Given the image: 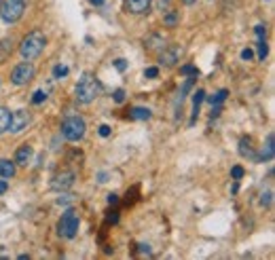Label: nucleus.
<instances>
[{
	"mask_svg": "<svg viewBox=\"0 0 275 260\" xmlns=\"http://www.w3.org/2000/svg\"><path fill=\"white\" fill-rule=\"evenodd\" d=\"M45 47H47L45 32H41V30H32L30 34L23 36V41L19 45V53H21V57L26 61H32L45 51Z\"/></svg>",
	"mask_w": 275,
	"mask_h": 260,
	"instance_id": "f257e3e1",
	"label": "nucleus"
},
{
	"mask_svg": "<svg viewBox=\"0 0 275 260\" xmlns=\"http://www.w3.org/2000/svg\"><path fill=\"white\" fill-rule=\"evenodd\" d=\"M74 93H76V102H78V104H91V102L102 93V83L91 72H85L81 76V81L76 83Z\"/></svg>",
	"mask_w": 275,
	"mask_h": 260,
	"instance_id": "f03ea898",
	"label": "nucleus"
},
{
	"mask_svg": "<svg viewBox=\"0 0 275 260\" xmlns=\"http://www.w3.org/2000/svg\"><path fill=\"white\" fill-rule=\"evenodd\" d=\"M85 131H87V123H85L83 116L72 114L61 123V136L68 142H81L85 138Z\"/></svg>",
	"mask_w": 275,
	"mask_h": 260,
	"instance_id": "7ed1b4c3",
	"label": "nucleus"
},
{
	"mask_svg": "<svg viewBox=\"0 0 275 260\" xmlns=\"http://www.w3.org/2000/svg\"><path fill=\"white\" fill-rule=\"evenodd\" d=\"M26 13V0H0V19L4 23H15Z\"/></svg>",
	"mask_w": 275,
	"mask_h": 260,
	"instance_id": "20e7f679",
	"label": "nucleus"
},
{
	"mask_svg": "<svg viewBox=\"0 0 275 260\" xmlns=\"http://www.w3.org/2000/svg\"><path fill=\"white\" fill-rule=\"evenodd\" d=\"M78 226H81V220L74 209H66V214H61L59 222H57V235L64 239H74L78 233Z\"/></svg>",
	"mask_w": 275,
	"mask_h": 260,
	"instance_id": "39448f33",
	"label": "nucleus"
},
{
	"mask_svg": "<svg viewBox=\"0 0 275 260\" xmlns=\"http://www.w3.org/2000/svg\"><path fill=\"white\" fill-rule=\"evenodd\" d=\"M34 76H36V68H34L32 61H21V64H17V66L11 70V83L15 87L28 85Z\"/></svg>",
	"mask_w": 275,
	"mask_h": 260,
	"instance_id": "423d86ee",
	"label": "nucleus"
},
{
	"mask_svg": "<svg viewBox=\"0 0 275 260\" xmlns=\"http://www.w3.org/2000/svg\"><path fill=\"white\" fill-rule=\"evenodd\" d=\"M30 125V112L28 110H15V112L11 114V123H9V131L13 133V136H19L21 131H26Z\"/></svg>",
	"mask_w": 275,
	"mask_h": 260,
	"instance_id": "0eeeda50",
	"label": "nucleus"
},
{
	"mask_svg": "<svg viewBox=\"0 0 275 260\" xmlns=\"http://www.w3.org/2000/svg\"><path fill=\"white\" fill-rule=\"evenodd\" d=\"M180 55H182V47L178 45H167L161 49V55H159V64L165 66V68H171L176 66L180 61Z\"/></svg>",
	"mask_w": 275,
	"mask_h": 260,
	"instance_id": "6e6552de",
	"label": "nucleus"
},
{
	"mask_svg": "<svg viewBox=\"0 0 275 260\" xmlns=\"http://www.w3.org/2000/svg\"><path fill=\"white\" fill-rule=\"evenodd\" d=\"M74 171H70V169H64V171H59V173H55L53 176V182L51 186L55 188V191H66V188H70L74 184Z\"/></svg>",
	"mask_w": 275,
	"mask_h": 260,
	"instance_id": "1a4fd4ad",
	"label": "nucleus"
},
{
	"mask_svg": "<svg viewBox=\"0 0 275 260\" xmlns=\"http://www.w3.org/2000/svg\"><path fill=\"white\" fill-rule=\"evenodd\" d=\"M153 0H125V11L131 15H144L151 9Z\"/></svg>",
	"mask_w": 275,
	"mask_h": 260,
	"instance_id": "9d476101",
	"label": "nucleus"
},
{
	"mask_svg": "<svg viewBox=\"0 0 275 260\" xmlns=\"http://www.w3.org/2000/svg\"><path fill=\"white\" fill-rule=\"evenodd\" d=\"M32 146L30 144H21L15 153V165H21V167H28V163L32 161Z\"/></svg>",
	"mask_w": 275,
	"mask_h": 260,
	"instance_id": "9b49d317",
	"label": "nucleus"
},
{
	"mask_svg": "<svg viewBox=\"0 0 275 260\" xmlns=\"http://www.w3.org/2000/svg\"><path fill=\"white\" fill-rule=\"evenodd\" d=\"M273 142H275V136L273 133H269L267 136V146L261 151V155H258V161L265 163V161H273V155H275V146H273Z\"/></svg>",
	"mask_w": 275,
	"mask_h": 260,
	"instance_id": "f8f14e48",
	"label": "nucleus"
},
{
	"mask_svg": "<svg viewBox=\"0 0 275 260\" xmlns=\"http://www.w3.org/2000/svg\"><path fill=\"white\" fill-rule=\"evenodd\" d=\"M203 100H206V91H203V89H197V91L193 93V116H191V125H195V121H197L199 108L203 104Z\"/></svg>",
	"mask_w": 275,
	"mask_h": 260,
	"instance_id": "ddd939ff",
	"label": "nucleus"
},
{
	"mask_svg": "<svg viewBox=\"0 0 275 260\" xmlns=\"http://www.w3.org/2000/svg\"><path fill=\"white\" fill-rule=\"evenodd\" d=\"M15 171H17V167H15V161H9V159L0 161V178L11 180L15 176Z\"/></svg>",
	"mask_w": 275,
	"mask_h": 260,
	"instance_id": "4468645a",
	"label": "nucleus"
},
{
	"mask_svg": "<svg viewBox=\"0 0 275 260\" xmlns=\"http://www.w3.org/2000/svg\"><path fill=\"white\" fill-rule=\"evenodd\" d=\"M165 41H163V36L161 34H153V36H148L146 41H144V49H148V51H161L163 49V45Z\"/></svg>",
	"mask_w": 275,
	"mask_h": 260,
	"instance_id": "2eb2a0df",
	"label": "nucleus"
},
{
	"mask_svg": "<svg viewBox=\"0 0 275 260\" xmlns=\"http://www.w3.org/2000/svg\"><path fill=\"white\" fill-rule=\"evenodd\" d=\"M11 53H13V41L11 38H2L0 41V64H4Z\"/></svg>",
	"mask_w": 275,
	"mask_h": 260,
	"instance_id": "dca6fc26",
	"label": "nucleus"
},
{
	"mask_svg": "<svg viewBox=\"0 0 275 260\" xmlns=\"http://www.w3.org/2000/svg\"><path fill=\"white\" fill-rule=\"evenodd\" d=\"M9 123H11V110L6 106H0V136L9 131Z\"/></svg>",
	"mask_w": 275,
	"mask_h": 260,
	"instance_id": "f3484780",
	"label": "nucleus"
},
{
	"mask_svg": "<svg viewBox=\"0 0 275 260\" xmlns=\"http://www.w3.org/2000/svg\"><path fill=\"white\" fill-rule=\"evenodd\" d=\"M131 119H136V121H148L153 116V112L148 108H144V106H136V108H131Z\"/></svg>",
	"mask_w": 275,
	"mask_h": 260,
	"instance_id": "a211bd4d",
	"label": "nucleus"
},
{
	"mask_svg": "<svg viewBox=\"0 0 275 260\" xmlns=\"http://www.w3.org/2000/svg\"><path fill=\"white\" fill-rule=\"evenodd\" d=\"M180 23V13L178 11H165L163 15V26L165 28H176Z\"/></svg>",
	"mask_w": 275,
	"mask_h": 260,
	"instance_id": "6ab92c4d",
	"label": "nucleus"
},
{
	"mask_svg": "<svg viewBox=\"0 0 275 260\" xmlns=\"http://www.w3.org/2000/svg\"><path fill=\"white\" fill-rule=\"evenodd\" d=\"M226 96H229V91H226V89H220V91L214 93V96H210L208 102H210L212 106H220V104H222V102L226 100Z\"/></svg>",
	"mask_w": 275,
	"mask_h": 260,
	"instance_id": "aec40b11",
	"label": "nucleus"
},
{
	"mask_svg": "<svg viewBox=\"0 0 275 260\" xmlns=\"http://www.w3.org/2000/svg\"><path fill=\"white\" fill-rule=\"evenodd\" d=\"M180 74H184V76H199V68L193 66V64H184V66H180Z\"/></svg>",
	"mask_w": 275,
	"mask_h": 260,
	"instance_id": "412c9836",
	"label": "nucleus"
},
{
	"mask_svg": "<svg viewBox=\"0 0 275 260\" xmlns=\"http://www.w3.org/2000/svg\"><path fill=\"white\" fill-rule=\"evenodd\" d=\"M68 66H64V64H57L53 68V78H57V81H61V78H66L68 76Z\"/></svg>",
	"mask_w": 275,
	"mask_h": 260,
	"instance_id": "4be33fe9",
	"label": "nucleus"
},
{
	"mask_svg": "<svg viewBox=\"0 0 275 260\" xmlns=\"http://www.w3.org/2000/svg\"><path fill=\"white\" fill-rule=\"evenodd\" d=\"M256 49H258V59L265 61L267 53H269V47H267V41H258V43H256Z\"/></svg>",
	"mask_w": 275,
	"mask_h": 260,
	"instance_id": "5701e85b",
	"label": "nucleus"
},
{
	"mask_svg": "<svg viewBox=\"0 0 275 260\" xmlns=\"http://www.w3.org/2000/svg\"><path fill=\"white\" fill-rule=\"evenodd\" d=\"M239 155H241V156H250V155H252V148H250V140L243 138V140L239 142Z\"/></svg>",
	"mask_w": 275,
	"mask_h": 260,
	"instance_id": "b1692460",
	"label": "nucleus"
},
{
	"mask_svg": "<svg viewBox=\"0 0 275 260\" xmlns=\"http://www.w3.org/2000/svg\"><path fill=\"white\" fill-rule=\"evenodd\" d=\"M45 100H47V93L43 89H38V91L32 93V104H43Z\"/></svg>",
	"mask_w": 275,
	"mask_h": 260,
	"instance_id": "393cba45",
	"label": "nucleus"
},
{
	"mask_svg": "<svg viewBox=\"0 0 275 260\" xmlns=\"http://www.w3.org/2000/svg\"><path fill=\"white\" fill-rule=\"evenodd\" d=\"M271 201H273V193H271V191L263 193V197H261V206H263V208H269Z\"/></svg>",
	"mask_w": 275,
	"mask_h": 260,
	"instance_id": "a878e982",
	"label": "nucleus"
},
{
	"mask_svg": "<svg viewBox=\"0 0 275 260\" xmlns=\"http://www.w3.org/2000/svg\"><path fill=\"white\" fill-rule=\"evenodd\" d=\"M254 32H256V38H258V41H267V28L263 26V23L254 28Z\"/></svg>",
	"mask_w": 275,
	"mask_h": 260,
	"instance_id": "bb28decb",
	"label": "nucleus"
},
{
	"mask_svg": "<svg viewBox=\"0 0 275 260\" xmlns=\"http://www.w3.org/2000/svg\"><path fill=\"white\" fill-rule=\"evenodd\" d=\"M243 173H246V171H243V167H241V165H235V167L231 169V176H233V180H241V178H243Z\"/></svg>",
	"mask_w": 275,
	"mask_h": 260,
	"instance_id": "cd10ccee",
	"label": "nucleus"
},
{
	"mask_svg": "<svg viewBox=\"0 0 275 260\" xmlns=\"http://www.w3.org/2000/svg\"><path fill=\"white\" fill-rule=\"evenodd\" d=\"M112 100L116 102V104H123V102H125V91H123V89H114Z\"/></svg>",
	"mask_w": 275,
	"mask_h": 260,
	"instance_id": "c85d7f7f",
	"label": "nucleus"
},
{
	"mask_svg": "<svg viewBox=\"0 0 275 260\" xmlns=\"http://www.w3.org/2000/svg\"><path fill=\"white\" fill-rule=\"evenodd\" d=\"M144 76H146V78H157V76H159V68H155V66L146 68V70H144Z\"/></svg>",
	"mask_w": 275,
	"mask_h": 260,
	"instance_id": "c756f323",
	"label": "nucleus"
},
{
	"mask_svg": "<svg viewBox=\"0 0 275 260\" xmlns=\"http://www.w3.org/2000/svg\"><path fill=\"white\" fill-rule=\"evenodd\" d=\"M106 222H112V224H116V222H119V211H116V209L108 211V216H106Z\"/></svg>",
	"mask_w": 275,
	"mask_h": 260,
	"instance_id": "7c9ffc66",
	"label": "nucleus"
},
{
	"mask_svg": "<svg viewBox=\"0 0 275 260\" xmlns=\"http://www.w3.org/2000/svg\"><path fill=\"white\" fill-rule=\"evenodd\" d=\"M114 68L119 70V72H125V70H127V61H125V59H116L114 61Z\"/></svg>",
	"mask_w": 275,
	"mask_h": 260,
	"instance_id": "2f4dec72",
	"label": "nucleus"
},
{
	"mask_svg": "<svg viewBox=\"0 0 275 260\" xmlns=\"http://www.w3.org/2000/svg\"><path fill=\"white\" fill-rule=\"evenodd\" d=\"M252 57H254V51H252V49H243V51H241V59H243V61H250Z\"/></svg>",
	"mask_w": 275,
	"mask_h": 260,
	"instance_id": "473e14b6",
	"label": "nucleus"
},
{
	"mask_svg": "<svg viewBox=\"0 0 275 260\" xmlns=\"http://www.w3.org/2000/svg\"><path fill=\"white\" fill-rule=\"evenodd\" d=\"M106 201H108V206H116V203H119V195L110 193V195L106 197Z\"/></svg>",
	"mask_w": 275,
	"mask_h": 260,
	"instance_id": "72a5a7b5",
	"label": "nucleus"
},
{
	"mask_svg": "<svg viewBox=\"0 0 275 260\" xmlns=\"http://www.w3.org/2000/svg\"><path fill=\"white\" fill-rule=\"evenodd\" d=\"M98 131H100V136H102V138H108V136H110V127H108V125H100V129H98Z\"/></svg>",
	"mask_w": 275,
	"mask_h": 260,
	"instance_id": "f704fd0d",
	"label": "nucleus"
},
{
	"mask_svg": "<svg viewBox=\"0 0 275 260\" xmlns=\"http://www.w3.org/2000/svg\"><path fill=\"white\" fill-rule=\"evenodd\" d=\"M70 201H72V197H70V195H61L59 199H57V203H59V206H68Z\"/></svg>",
	"mask_w": 275,
	"mask_h": 260,
	"instance_id": "c9c22d12",
	"label": "nucleus"
},
{
	"mask_svg": "<svg viewBox=\"0 0 275 260\" xmlns=\"http://www.w3.org/2000/svg\"><path fill=\"white\" fill-rule=\"evenodd\" d=\"M6 191H9V184H6L4 180H0V195H4Z\"/></svg>",
	"mask_w": 275,
	"mask_h": 260,
	"instance_id": "e433bc0d",
	"label": "nucleus"
},
{
	"mask_svg": "<svg viewBox=\"0 0 275 260\" xmlns=\"http://www.w3.org/2000/svg\"><path fill=\"white\" fill-rule=\"evenodd\" d=\"M140 252H142V254H151V248L144 246V243H142V246H140Z\"/></svg>",
	"mask_w": 275,
	"mask_h": 260,
	"instance_id": "4c0bfd02",
	"label": "nucleus"
},
{
	"mask_svg": "<svg viewBox=\"0 0 275 260\" xmlns=\"http://www.w3.org/2000/svg\"><path fill=\"white\" fill-rule=\"evenodd\" d=\"M89 2H91L93 6H102V4H104V2H106V0H89Z\"/></svg>",
	"mask_w": 275,
	"mask_h": 260,
	"instance_id": "58836bf2",
	"label": "nucleus"
},
{
	"mask_svg": "<svg viewBox=\"0 0 275 260\" xmlns=\"http://www.w3.org/2000/svg\"><path fill=\"white\" fill-rule=\"evenodd\" d=\"M182 2H184V4H188V6H191V4H195V2H197V0H182Z\"/></svg>",
	"mask_w": 275,
	"mask_h": 260,
	"instance_id": "ea45409f",
	"label": "nucleus"
}]
</instances>
